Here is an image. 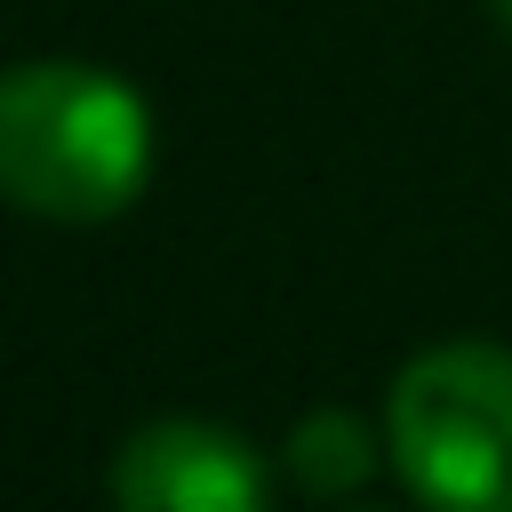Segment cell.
<instances>
[{
    "label": "cell",
    "instance_id": "6da1fadb",
    "mask_svg": "<svg viewBox=\"0 0 512 512\" xmlns=\"http://www.w3.org/2000/svg\"><path fill=\"white\" fill-rule=\"evenodd\" d=\"M152 176V112L128 80L80 56L0 72V200L48 224H104Z\"/></svg>",
    "mask_w": 512,
    "mask_h": 512
},
{
    "label": "cell",
    "instance_id": "7a4b0ae2",
    "mask_svg": "<svg viewBox=\"0 0 512 512\" xmlns=\"http://www.w3.org/2000/svg\"><path fill=\"white\" fill-rule=\"evenodd\" d=\"M384 448L432 512H512V352L432 344L400 368Z\"/></svg>",
    "mask_w": 512,
    "mask_h": 512
},
{
    "label": "cell",
    "instance_id": "3957f363",
    "mask_svg": "<svg viewBox=\"0 0 512 512\" xmlns=\"http://www.w3.org/2000/svg\"><path fill=\"white\" fill-rule=\"evenodd\" d=\"M112 504L120 512H264V464L240 432L168 416L120 440Z\"/></svg>",
    "mask_w": 512,
    "mask_h": 512
},
{
    "label": "cell",
    "instance_id": "277c9868",
    "mask_svg": "<svg viewBox=\"0 0 512 512\" xmlns=\"http://www.w3.org/2000/svg\"><path fill=\"white\" fill-rule=\"evenodd\" d=\"M288 472H296V488H312V496H352V488L376 472V432H368L352 408H320V416H304V424L288 432Z\"/></svg>",
    "mask_w": 512,
    "mask_h": 512
},
{
    "label": "cell",
    "instance_id": "5b68a950",
    "mask_svg": "<svg viewBox=\"0 0 512 512\" xmlns=\"http://www.w3.org/2000/svg\"><path fill=\"white\" fill-rule=\"evenodd\" d=\"M488 8H496V24H504V32H512V0H488Z\"/></svg>",
    "mask_w": 512,
    "mask_h": 512
}]
</instances>
